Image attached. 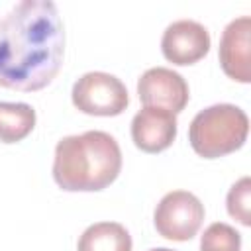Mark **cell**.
<instances>
[{
	"label": "cell",
	"instance_id": "cell-10",
	"mask_svg": "<svg viewBox=\"0 0 251 251\" xmlns=\"http://www.w3.org/2000/svg\"><path fill=\"white\" fill-rule=\"evenodd\" d=\"M131 235L118 222L88 226L78 237L76 251H131Z\"/></svg>",
	"mask_w": 251,
	"mask_h": 251
},
{
	"label": "cell",
	"instance_id": "cell-3",
	"mask_svg": "<svg viewBox=\"0 0 251 251\" xmlns=\"http://www.w3.org/2000/svg\"><path fill=\"white\" fill-rule=\"evenodd\" d=\"M249 118L235 104H214L200 110L188 127V141L196 155L218 159L243 147Z\"/></svg>",
	"mask_w": 251,
	"mask_h": 251
},
{
	"label": "cell",
	"instance_id": "cell-5",
	"mask_svg": "<svg viewBox=\"0 0 251 251\" xmlns=\"http://www.w3.org/2000/svg\"><path fill=\"white\" fill-rule=\"evenodd\" d=\"M204 222L202 202L188 190H173L165 194L153 214L157 233L171 241L192 239Z\"/></svg>",
	"mask_w": 251,
	"mask_h": 251
},
{
	"label": "cell",
	"instance_id": "cell-13",
	"mask_svg": "<svg viewBox=\"0 0 251 251\" xmlns=\"http://www.w3.org/2000/svg\"><path fill=\"white\" fill-rule=\"evenodd\" d=\"M249 196H251V178L249 176H243L235 184H231V188L227 192V198H226L227 214L231 218H235L243 226H251V218H249Z\"/></svg>",
	"mask_w": 251,
	"mask_h": 251
},
{
	"label": "cell",
	"instance_id": "cell-7",
	"mask_svg": "<svg viewBox=\"0 0 251 251\" xmlns=\"http://www.w3.org/2000/svg\"><path fill=\"white\" fill-rule=\"evenodd\" d=\"M161 51L173 65H194L208 55L210 33L202 24L194 20H176L163 31Z\"/></svg>",
	"mask_w": 251,
	"mask_h": 251
},
{
	"label": "cell",
	"instance_id": "cell-2",
	"mask_svg": "<svg viewBox=\"0 0 251 251\" xmlns=\"http://www.w3.org/2000/svg\"><path fill=\"white\" fill-rule=\"evenodd\" d=\"M122 171L118 141L100 129L67 135L55 147L53 178L67 192H98L110 186Z\"/></svg>",
	"mask_w": 251,
	"mask_h": 251
},
{
	"label": "cell",
	"instance_id": "cell-9",
	"mask_svg": "<svg viewBox=\"0 0 251 251\" xmlns=\"http://www.w3.org/2000/svg\"><path fill=\"white\" fill-rule=\"evenodd\" d=\"M249 35H251V18L239 16L231 20L220 39V65L222 71L237 80V82H251V71H249Z\"/></svg>",
	"mask_w": 251,
	"mask_h": 251
},
{
	"label": "cell",
	"instance_id": "cell-6",
	"mask_svg": "<svg viewBox=\"0 0 251 251\" xmlns=\"http://www.w3.org/2000/svg\"><path fill=\"white\" fill-rule=\"evenodd\" d=\"M137 96L143 106L163 108L176 116L188 104L190 92L186 80L176 71L167 67H153L139 76Z\"/></svg>",
	"mask_w": 251,
	"mask_h": 251
},
{
	"label": "cell",
	"instance_id": "cell-1",
	"mask_svg": "<svg viewBox=\"0 0 251 251\" xmlns=\"http://www.w3.org/2000/svg\"><path fill=\"white\" fill-rule=\"evenodd\" d=\"M65 55V29L51 0H22L0 18V86L35 92L51 84Z\"/></svg>",
	"mask_w": 251,
	"mask_h": 251
},
{
	"label": "cell",
	"instance_id": "cell-11",
	"mask_svg": "<svg viewBox=\"0 0 251 251\" xmlns=\"http://www.w3.org/2000/svg\"><path fill=\"white\" fill-rule=\"evenodd\" d=\"M35 127V110L25 102H0V141L16 143Z\"/></svg>",
	"mask_w": 251,
	"mask_h": 251
},
{
	"label": "cell",
	"instance_id": "cell-8",
	"mask_svg": "<svg viewBox=\"0 0 251 251\" xmlns=\"http://www.w3.org/2000/svg\"><path fill=\"white\" fill-rule=\"evenodd\" d=\"M176 137V116L163 108L143 106L131 120V139L145 153H161Z\"/></svg>",
	"mask_w": 251,
	"mask_h": 251
},
{
	"label": "cell",
	"instance_id": "cell-12",
	"mask_svg": "<svg viewBox=\"0 0 251 251\" xmlns=\"http://www.w3.org/2000/svg\"><path fill=\"white\" fill-rule=\"evenodd\" d=\"M200 251H241V233L229 224L214 222L200 237Z\"/></svg>",
	"mask_w": 251,
	"mask_h": 251
},
{
	"label": "cell",
	"instance_id": "cell-14",
	"mask_svg": "<svg viewBox=\"0 0 251 251\" xmlns=\"http://www.w3.org/2000/svg\"><path fill=\"white\" fill-rule=\"evenodd\" d=\"M149 251H175V249H169V247H155V249H149Z\"/></svg>",
	"mask_w": 251,
	"mask_h": 251
},
{
	"label": "cell",
	"instance_id": "cell-4",
	"mask_svg": "<svg viewBox=\"0 0 251 251\" xmlns=\"http://www.w3.org/2000/svg\"><path fill=\"white\" fill-rule=\"evenodd\" d=\"M71 98L75 108L88 116H120L129 104L126 84L102 71L82 75L73 84Z\"/></svg>",
	"mask_w": 251,
	"mask_h": 251
}]
</instances>
